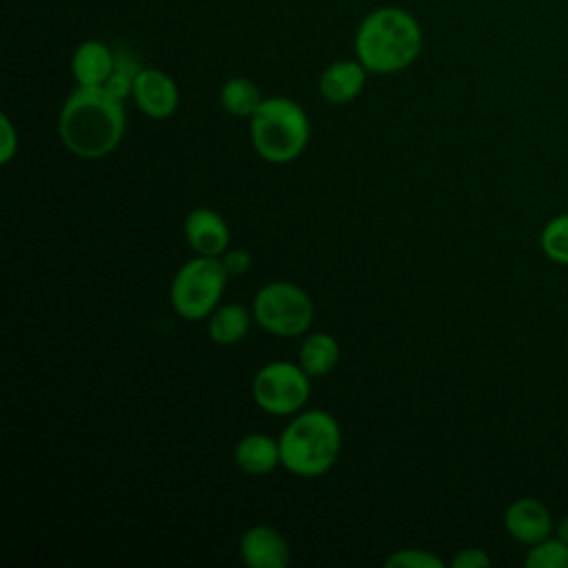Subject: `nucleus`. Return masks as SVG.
<instances>
[{
  "mask_svg": "<svg viewBox=\"0 0 568 568\" xmlns=\"http://www.w3.org/2000/svg\"><path fill=\"white\" fill-rule=\"evenodd\" d=\"M122 100L104 87L73 89L58 115L62 144L78 158L98 160L109 155L124 135Z\"/></svg>",
  "mask_w": 568,
  "mask_h": 568,
  "instance_id": "f257e3e1",
  "label": "nucleus"
},
{
  "mask_svg": "<svg viewBox=\"0 0 568 568\" xmlns=\"http://www.w3.org/2000/svg\"><path fill=\"white\" fill-rule=\"evenodd\" d=\"M422 27L402 7L373 9L355 31V55L375 75L408 69L422 53Z\"/></svg>",
  "mask_w": 568,
  "mask_h": 568,
  "instance_id": "f03ea898",
  "label": "nucleus"
},
{
  "mask_svg": "<svg viewBox=\"0 0 568 568\" xmlns=\"http://www.w3.org/2000/svg\"><path fill=\"white\" fill-rule=\"evenodd\" d=\"M277 442L282 466L288 473L297 477H320L328 473L339 457L342 428L326 410H300Z\"/></svg>",
  "mask_w": 568,
  "mask_h": 568,
  "instance_id": "7ed1b4c3",
  "label": "nucleus"
},
{
  "mask_svg": "<svg viewBox=\"0 0 568 568\" xmlns=\"http://www.w3.org/2000/svg\"><path fill=\"white\" fill-rule=\"evenodd\" d=\"M248 131L255 153L271 164L293 162L302 155L311 138L306 111L284 95L264 98L251 118Z\"/></svg>",
  "mask_w": 568,
  "mask_h": 568,
  "instance_id": "20e7f679",
  "label": "nucleus"
},
{
  "mask_svg": "<svg viewBox=\"0 0 568 568\" xmlns=\"http://www.w3.org/2000/svg\"><path fill=\"white\" fill-rule=\"evenodd\" d=\"M229 273L220 257L195 255L184 262L171 282V306L184 320H204L217 306L226 288Z\"/></svg>",
  "mask_w": 568,
  "mask_h": 568,
  "instance_id": "39448f33",
  "label": "nucleus"
},
{
  "mask_svg": "<svg viewBox=\"0 0 568 568\" xmlns=\"http://www.w3.org/2000/svg\"><path fill=\"white\" fill-rule=\"evenodd\" d=\"M251 313L260 328L277 337L304 335L313 324V302L308 293L284 280L264 284L253 297Z\"/></svg>",
  "mask_w": 568,
  "mask_h": 568,
  "instance_id": "423d86ee",
  "label": "nucleus"
},
{
  "mask_svg": "<svg viewBox=\"0 0 568 568\" xmlns=\"http://www.w3.org/2000/svg\"><path fill=\"white\" fill-rule=\"evenodd\" d=\"M251 393L268 415H297L311 397V375L293 362H268L255 373Z\"/></svg>",
  "mask_w": 568,
  "mask_h": 568,
  "instance_id": "0eeeda50",
  "label": "nucleus"
},
{
  "mask_svg": "<svg viewBox=\"0 0 568 568\" xmlns=\"http://www.w3.org/2000/svg\"><path fill=\"white\" fill-rule=\"evenodd\" d=\"M131 98L146 118L166 120L178 111L180 89L169 73L146 67L138 71Z\"/></svg>",
  "mask_w": 568,
  "mask_h": 568,
  "instance_id": "6e6552de",
  "label": "nucleus"
},
{
  "mask_svg": "<svg viewBox=\"0 0 568 568\" xmlns=\"http://www.w3.org/2000/svg\"><path fill=\"white\" fill-rule=\"evenodd\" d=\"M504 526L515 541L526 546L550 537L555 528L550 510L535 497H517L510 501L504 513Z\"/></svg>",
  "mask_w": 568,
  "mask_h": 568,
  "instance_id": "1a4fd4ad",
  "label": "nucleus"
},
{
  "mask_svg": "<svg viewBox=\"0 0 568 568\" xmlns=\"http://www.w3.org/2000/svg\"><path fill=\"white\" fill-rule=\"evenodd\" d=\"M240 557L251 568H284L291 561V548L280 530L257 524L242 532Z\"/></svg>",
  "mask_w": 568,
  "mask_h": 568,
  "instance_id": "9d476101",
  "label": "nucleus"
},
{
  "mask_svg": "<svg viewBox=\"0 0 568 568\" xmlns=\"http://www.w3.org/2000/svg\"><path fill=\"white\" fill-rule=\"evenodd\" d=\"M184 237L197 255H209V257H220L231 242L226 220L209 206H197L186 213Z\"/></svg>",
  "mask_w": 568,
  "mask_h": 568,
  "instance_id": "9b49d317",
  "label": "nucleus"
},
{
  "mask_svg": "<svg viewBox=\"0 0 568 568\" xmlns=\"http://www.w3.org/2000/svg\"><path fill=\"white\" fill-rule=\"evenodd\" d=\"M118 55L102 40H84L71 55V73L78 87H104L115 69Z\"/></svg>",
  "mask_w": 568,
  "mask_h": 568,
  "instance_id": "f8f14e48",
  "label": "nucleus"
},
{
  "mask_svg": "<svg viewBox=\"0 0 568 568\" xmlns=\"http://www.w3.org/2000/svg\"><path fill=\"white\" fill-rule=\"evenodd\" d=\"M366 73L368 71L359 60H337L322 71L317 89L326 102L346 104L362 93Z\"/></svg>",
  "mask_w": 568,
  "mask_h": 568,
  "instance_id": "ddd939ff",
  "label": "nucleus"
},
{
  "mask_svg": "<svg viewBox=\"0 0 568 568\" xmlns=\"http://www.w3.org/2000/svg\"><path fill=\"white\" fill-rule=\"evenodd\" d=\"M235 464L246 475H268L277 466H282L280 442L264 435V433H248L244 435L233 450Z\"/></svg>",
  "mask_w": 568,
  "mask_h": 568,
  "instance_id": "4468645a",
  "label": "nucleus"
},
{
  "mask_svg": "<svg viewBox=\"0 0 568 568\" xmlns=\"http://www.w3.org/2000/svg\"><path fill=\"white\" fill-rule=\"evenodd\" d=\"M253 313H248L246 306L242 304H220L209 317H206V331L211 342L220 346H231L237 344L246 337L251 328Z\"/></svg>",
  "mask_w": 568,
  "mask_h": 568,
  "instance_id": "2eb2a0df",
  "label": "nucleus"
},
{
  "mask_svg": "<svg viewBox=\"0 0 568 568\" xmlns=\"http://www.w3.org/2000/svg\"><path fill=\"white\" fill-rule=\"evenodd\" d=\"M339 362V344L331 333H311L302 339L297 364L311 375V377H324L328 375Z\"/></svg>",
  "mask_w": 568,
  "mask_h": 568,
  "instance_id": "dca6fc26",
  "label": "nucleus"
},
{
  "mask_svg": "<svg viewBox=\"0 0 568 568\" xmlns=\"http://www.w3.org/2000/svg\"><path fill=\"white\" fill-rule=\"evenodd\" d=\"M262 102H264V95H262L260 87L253 80L244 78V75L229 78L220 89L222 109L226 113L235 115V118H248L251 120Z\"/></svg>",
  "mask_w": 568,
  "mask_h": 568,
  "instance_id": "f3484780",
  "label": "nucleus"
},
{
  "mask_svg": "<svg viewBox=\"0 0 568 568\" xmlns=\"http://www.w3.org/2000/svg\"><path fill=\"white\" fill-rule=\"evenodd\" d=\"M539 246L550 262L568 266V213L555 215L546 222L539 235Z\"/></svg>",
  "mask_w": 568,
  "mask_h": 568,
  "instance_id": "a211bd4d",
  "label": "nucleus"
},
{
  "mask_svg": "<svg viewBox=\"0 0 568 568\" xmlns=\"http://www.w3.org/2000/svg\"><path fill=\"white\" fill-rule=\"evenodd\" d=\"M524 564L528 568H568V544L559 537H546L530 546Z\"/></svg>",
  "mask_w": 568,
  "mask_h": 568,
  "instance_id": "6ab92c4d",
  "label": "nucleus"
},
{
  "mask_svg": "<svg viewBox=\"0 0 568 568\" xmlns=\"http://www.w3.org/2000/svg\"><path fill=\"white\" fill-rule=\"evenodd\" d=\"M384 566H393V568H442L444 561L428 552V550H422V548H402V550H395L393 555L386 557Z\"/></svg>",
  "mask_w": 568,
  "mask_h": 568,
  "instance_id": "aec40b11",
  "label": "nucleus"
},
{
  "mask_svg": "<svg viewBox=\"0 0 568 568\" xmlns=\"http://www.w3.org/2000/svg\"><path fill=\"white\" fill-rule=\"evenodd\" d=\"M140 69H142V67H135L131 60L118 58L115 69H113L111 78L106 80L104 89H106L109 93H113L115 98H120V100L129 98V95L133 93V82H135V75H138Z\"/></svg>",
  "mask_w": 568,
  "mask_h": 568,
  "instance_id": "412c9836",
  "label": "nucleus"
},
{
  "mask_svg": "<svg viewBox=\"0 0 568 568\" xmlns=\"http://www.w3.org/2000/svg\"><path fill=\"white\" fill-rule=\"evenodd\" d=\"M220 260H222V264H224L229 277H237V275L248 273V268H251V264H253L251 253L244 251V248H226V251L220 255Z\"/></svg>",
  "mask_w": 568,
  "mask_h": 568,
  "instance_id": "4be33fe9",
  "label": "nucleus"
},
{
  "mask_svg": "<svg viewBox=\"0 0 568 568\" xmlns=\"http://www.w3.org/2000/svg\"><path fill=\"white\" fill-rule=\"evenodd\" d=\"M0 135H2V142H0V162L2 164H9L13 160V155L18 153V133H16V126L11 124L9 115L2 113L0 115Z\"/></svg>",
  "mask_w": 568,
  "mask_h": 568,
  "instance_id": "5701e85b",
  "label": "nucleus"
},
{
  "mask_svg": "<svg viewBox=\"0 0 568 568\" xmlns=\"http://www.w3.org/2000/svg\"><path fill=\"white\" fill-rule=\"evenodd\" d=\"M453 568H488L490 566V557L481 550V548H462L453 561H450Z\"/></svg>",
  "mask_w": 568,
  "mask_h": 568,
  "instance_id": "b1692460",
  "label": "nucleus"
},
{
  "mask_svg": "<svg viewBox=\"0 0 568 568\" xmlns=\"http://www.w3.org/2000/svg\"><path fill=\"white\" fill-rule=\"evenodd\" d=\"M557 537L568 544V515H564V517L559 519V524H557Z\"/></svg>",
  "mask_w": 568,
  "mask_h": 568,
  "instance_id": "393cba45",
  "label": "nucleus"
}]
</instances>
